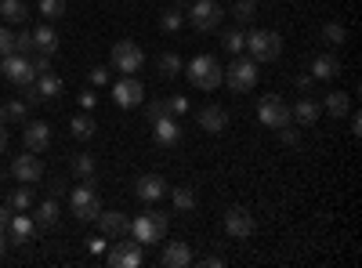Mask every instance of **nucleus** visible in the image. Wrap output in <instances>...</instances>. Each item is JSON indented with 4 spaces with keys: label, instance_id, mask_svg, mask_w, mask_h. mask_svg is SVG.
Instances as JSON below:
<instances>
[{
    "label": "nucleus",
    "instance_id": "nucleus-1",
    "mask_svg": "<svg viewBox=\"0 0 362 268\" xmlns=\"http://www.w3.org/2000/svg\"><path fill=\"white\" fill-rule=\"evenodd\" d=\"M185 76H189L192 87H199V91H218L221 80H225V69L214 54H196L185 66Z\"/></svg>",
    "mask_w": 362,
    "mask_h": 268
},
{
    "label": "nucleus",
    "instance_id": "nucleus-2",
    "mask_svg": "<svg viewBox=\"0 0 362 268\" xmlns=\"http://www.w3.org/2000/svg\"><path fill=\"white\" fill-rule=\"evenodd\" d=\"M257 62L250 54H235L232 62L225 66V80L221 83H228V91H235V95H247V91H254L257 87Z\"/></svg>",
    "mask_w": 362,
    "mask_h": 268
},
{
    "label": "nucleus",
    "instance_id": "nucleus-3",
    "mask_svg": "<svg viewBox=\"0 0 362 268\" xmlns=\"http://www.w3.org/2000/svg\"><path fill=\"white\" fill-rule=\"evenodd\" d=\"M254 62H276V58L283 54V37L272 33V29H254V33L247 37V47H243Z\"/></svg>",
    "mask_w": 362,
    "mask_h": 268
},
{
    "label": "nucleus",
    "instance_id": "nucleus-4",
    "mask_svg": "<svg viewBox=\"0 0 362 268\" xmlns=\"http://www.w3.org/2000/svg\"><path fill=\"white\" fill-rule=\"evenodd\" d=\"M69 206H73V214H76L80 221H95V218H98L102 196H98V189H95V182H90V177L69 192Z\"/></svg>",
    "mask_w": 362,
    "mask_h": 268
},
{
    "label": "nucleus",
    "instance_id": "nucleus-5",
    "mask_svg": "<svg viewBox=\"0 0 362 268\" xmlns=\"http://www.w3.org/2000/svg\"><path fill=\"white\" fill-rule=\"evenodd\" d=\"M131 235H134L138 243H160L163 235H167V214H160V211L138 214L131 221Z\"/></svg>",
    "mask_w": 362,
    "mask_h": 268
},
{
    "label": "nucleus",
    "instance_id": "nucleus-6",
    "mask_svg": "<svg viewBox=\"0 0 362 268\" xmlns=\"http://www.w3.org/2000/svg\"><path fill=\"white\" fill-rule=\"evenodd\" d=\"M221 18H225V8L218 0H196V4H189V22L199 33H214L221 25Z\"/></svg>",
    "mask_w": 362,
    "mask_h": 268
},
{
    "label": "nucleus",
    "instance_id": "nucleus-7",
    "mask_svg": "<svg viewBox=\"0 0 362 268\" xmlns=\"http://www.w3.org/2000/svg\"><path fill=\"white\" fill-rule=\"evenodd\" d=\"M109 58H112V69H119L124 76H134L145 66V54H141V47L134 40H116Z\"/></svg>",
    "mask_w": 362,
    "mask_h": 268
},
{
    "label": "nucleus",
    "instance_id": "nucleus-8",
    "mask_svg": "<svg viewBox=\"0 0 362 268\" xmlns=\"http://www.w3.org/2000/svg\"><path fill=\"white\" fill-rule=\"evenodd\" d=\"M257 120L272 131H283V127H290V105L279 95H264L257 105Z\"/></svg>",
    "mask_w": 362,
    "mask_h": 268
},
{
    "label": "nucleus",
    "instance_id": "nucleus-9",
    "mask_svg": "<svg viewBox=\"0 0 362 268\" xmlns=\"http://www.w3.org/2000/svg\"><path fill=\"white\" fill-rule=\"evenodd\" d=\"M221 225H225V232L232 235V240H247V235H254V228H257V221H254V214L247 211V206H228Z\"/></svg>",
    "mask_w": 362,
    "mask_h": 268
},
{
    "label": "nucleus",
    "instance_id": "nucleus-10",
    "mask_svg": "<svg viewBox=\"0 0 362 268\" xmlns=\"http://www.w3.org/2000/svg\"><path fill=\"white\" fill-rule=\"evenodd\" d=\"M112 98H116V105L119 109H138L141 105V98H145V87H141V80L138 76H124L116 87H112Z\"/></svg>",
    "mask_w": 362,
    "mask_h": 268
},
{
    "label": "nucleus",
    "instance_id": "nucleus-11",
    "mask_svg": "<svg viewBox=\"0 0 362 268\" xmlns=\"http://www.w3.org/2000/svg\"><path fill=\"white\" fill-rule=\"evenodd\" d=\"M4 76H8L11 83L25 87V83L37 80V69H33V62H29L25 54H4Z\"/></svg>",
    "mask_w": 362,
    "mask_h": 268
},
{
    "label": "nucleus",
    "instance_id": "nucleus-12",
    "mask_svg": "<svg viewBox=\"0 0 362 268\" xmlns=\"http://www.w3.org/2000/svg\"><path fill=\"white\" fill-rule=\"evenodd\" d=\"M22 145L29 148V153H44V148L51 145V124H44V120H29L25 127H22Z\"/></svg>",
    "mask_w": 362,
    "mask_h": 268
},
{
    "label": "nucleus",
    "instance_id": "nucleus-13",
    "mask_svg": "<svg viewBox=\"0 0 362 268\" xmlns=\"http://www.w3.org/2000/svg\"><path fill=\"white\" fill-rule=\"evenodd\" d=\"M141 261H145V254H141V243H138V240L116 243V247L109 250V264H112V268H138Z\"/></svg>",
    "mask_w": 362,
    "mask_h": 268
},
{
    "label": "nucleus",
    "instance_id": "nucleus-14",
    "mask_svg": "<svg viewBox=\"0 0 362 268\" xmlns=\"http://www.w3.org/2000/svg\"><path fill=\"white\" fill-rule=\"evenodd\" d=\"M11 174L18 177V182L33 185V182H40V177H44V163H40V156H37V153H29V156H15V160H11Z\"/></svg>",
    "mask_w": 362,
    "mask_h": 268
},
{
    "label": "nucleus",
    "instance_id": "nucleus-15",
    "mask_svg": "<svg viewBox=\"0 0 362 268\" xmlns=\"http://www.w3.org/2000/svg\"><path fill=\"white\" fill-rule=\"evenodd\" d=\"M134 196H138L141 203H156V199L167 196V182H163L160 174H141L138 182H134Z\"/></svg>",
    "mask_w": 362,
    "mask_h": 268
},
{
    "label": "nucleus",
    "instance_id": "nucleus-16",
    "mask_svg": "<svg viewBox=\"0 0 362 268\" xmlns=\"http://www.w3.org/2000/svg\"><path fill=\"white\" fill-rule=\"evenodd\" d=\"M192 261H196V257H192V247L181 243V240L167 243V250L160 254V264H163V268H189Z\"/></svg>",
    "mask_w": 362,
    "mask_h": 268
},
{
    "label": "nucleus",
    "instance_id": "nucleus-17",
    "mask_svg": "<svg viewBox=\"0 0 362 268\" xmlns=\"http://www.w3.org/2000/svg\"><path fill=\"white\" fill-rule=\"evenodd\" d=\"M153 138H156V145H167L170 148V145L181 141V124L167 112V116H160V120H153Z\"/></svg>",
    "mask_w": 362,
    "mask_h": 268
},
{
    "label": "nucleus",
    "instance_id": "nucleus-18",
    "mask_svg": "<svg viewBox=\"0 0 362 268\" xmlns=\"http://www.w3.org/2000/svg\"><path fill=\"white\" fill-rule=\"evenodd\" d=\"M196 120H199V127H203L206 134H221V131L228 127V112H225L221 105H203Z\"/></svg>",
    "mask_w": 362,
    "mask_h": 268
},
{
    "label": "nucleus",
    "instance_id": "nucleus-19",
    "mask_svg": "<svg viewBox=\"0 0 362 268\" xmlns=\"http://www.w3.org/2000/svg\"><path fill=\"white\" fill-rule=\"evenodd\" d=\"M98 228H102V235H116V240H119V235H127L131 232V218L127 214H119V211H98Z\"/></svg>",
    "mask_w": 362,
    "mask_h": 268
},
{
    "label": "nucleus",
    "instance_id": "nucleus-20",
    "mask_svg": "<svg viewBox=\"0 0 362 268\" xmlns=\"http://www.w3.org/2000/svg\"><path fill=\"white\" fill-rule=\"evenodd\" d=\"M8 228H11V243H29V240H33V232H37V221L25 218V211H15L8 218Z\"/></svg>",
    "mask_w": 362,
    "mask_h": 268
},
{
    "label": "nucleus",
    "instance_id": "nucleus-21",
    "mask_svg": "<svg viewBox=\"0 0 362 268\" xmlns=\"http://www.w3.org/2000/svg\"><path fill=\"white\" fill-rule=\"evenodd\" d=\"M319 112H322V105H319V102H312V98H300L297 105H290V120H293V124H300V127H315Z\"/></svg>",
    "mask_w": 362,
    "mask_h": 268
},
{
    "label": "nucleus",
    "instance_id": "nucleus-22",
    "mask_svg": "<svg viewBox=\"0 0 362 268\" xmlns=\"http://www.w3.org/2000/svg\"><path fill=\"white\" fill-rule=\"evenodd\" d=\"M334 76H341V58L337 54L312 58V80H334Z\"/></svg>",
    "mask_w": 362,
    "mask_h": 268
},
{
    "label": "nucleus",
    "instance_id": "nucleus-23",
    "mask_svg": "<svg viewBox=\"0 0 362 268\" xmlns=\"http://www.w3.org/2000/svg\"><path fill=\"white\" fill-rule=\"evenodd\" d=\"M33 87H37L40 102H51V98H58V95H62V76H54V73L47 69V73H40V76L33 80Z\"/></svg>",
    "mask_w": 362,
    "mask_h": 268
},
{
    "label": "nucleus",
    "instance_id": "nucleus-24",
    "mask_svg": "<svg viewBox=\"0 0 362 268\" xmlns=\"http://www.w3.org/2000/svg\"><path fill=\"white\" fill-rule=\"evenodd\" d=\"M322 109L334 116V120H341V116H348V109H351V98H348L344 91H329V95L322 98Z\"/></svg>",
    "mask_w": 362,
    "mask_h": 268
},
{
    "label": "nucleus",
    "instance_id": "nucleus-25",
    "mask_svg": "<svg viewBox=\"0 0 362 268\" xmlns=\"http://www.w3.org/2000/svg\"><path fill=\"white\" fill-rule=\"evenodd\" d=\"M0 15H4L8 25H22L25 15H29V8L22 4V0H0Z\"/></svg>",
    "mask_w": 362,
    "mask_h": 268
},
{
    "label": "nucleus",
    "instance_id": "nucleus-26",
    "mask_svg": "<svg viewBox=\"0 0 362 268\" xmlns=\"http://www.w3.org/2000/svg\"><path fill=\"white\" fill-rule=\"evenodd\" d=\"M33 47L40 51V54H54L58 51V33L51 25H40L37 33H33Z\"/></svg>",
    "mask_w": 362,
    "mask_h": 268
},
{
    "label": "nucleus",
    "instance_id": "nucleus-27",
    "mask_svg": "<svg viewBox=\"0 0 362 268\" xmlns=\"http://www.w3.org/2000/svg\"><path fill=\"white\" fill-rule=\"evenodd\" d=\"M170 199H174V211H181V214L196 211V189H192V185H177V189L170 192Z\"/></svg>",
    "mask_w": 362,
    "mask_h": 268
},
{
    "label": "nucleus",
    "instance_id": "nucleus-28",
    "mask_svg": "<svg viewBox=\"0 0 362 268\" xmlns=\"http://www.w3.org/2000/svg\"><path fill=\"white\" fill-rule=\"evenodd\" d=\"M33 221H37V228H51V225L58 221V203H54V199H44V203L37 206V218H33Z\"/></svg>",
    "mask_w": 362,
    "mask_h": 268
},
{
    "label": "nucleus",
    "instance_id": "nucleus-29",
    "mask_svg": "<svg viewBox=\"0 0 362 268\" xmlns=\"http://www.w3.org/2000/svg\"><path fill=\"white\" fill-rule=\"evenodd\" d=\"M348 40V29L341 25V22H326L322 25V44H329V47H341Z\"/></svg>",
    "mask_w": 362,
    "mask_h": 268
},
{
    "label": "nucleus",
    "instance_id": "nucleus-30",
    "mask_svg": "<svg viewBox=\"0 0 362 268\" xmlns=\"http://www.w3.org/2000/svg\"><path fill=\"white\" fill-rule=\"evenodd\" d=\"M156 66H160V76H163V80H174V76L181 73V58H177L174 51H163Z\"/></svg>",
    "mask_w": 362,
    "mask_h": 268
},
{
    "label": "nucleus",
    "instance_id": "nucleus-31",
    "mask_svg": "<svg viewBox=\"0 0 362 268\" xmlns=\"http://www.w3.org/2000/svg\"><path fill=\"white\" fill-rule=\"evenodd\" d=\"M69 131H73V138L87 141L90 134H95V120H90L87 112H80V116H73V124H69Z\"/></svg>",
    "mask_w": 362,
    "mask_h": 268
},
{
    "label": "nucleus",
    "instance_id": "nucleus-32",
    "mask_svg": "<svg viewBox=\"0 0 362 268\" xmlns=\"http://www.w3.org/2000/svg\"><path fill=\"white\" fill-rule=\"evenodd\" d=\"M8 206H11V211H29V206H33V189H29V185L22 182V189H15V192H11Z\"/></svg>",
    "mask_w": 362,
    "mask_h": 268
},
{
    "label": "nucleus",
    "instance_id": "nucleus-33",
    "mask_svg": "<svg viewBox=\"0 0 362 268\" xmlns=\"http://www.w3.org/2000/svg\"><path fill=\"white\" fill-rule=\"evenodd\" d=\"M37 11L51 22V18H62L66 15V0H37Z\"/></svg>",
    "mask_w": 362,
    "mask_h": 268
},
{
    "label": "nucleus",
    "instance_id": "nucleus-34",
    "mask_svg": "<svg viewBox=\"0 0 362 268\" xmlns=\"http://www.w3.org/2000/svg\"><path fill=\"white\" fill-rule=\"evenodd\" d=\"M254 15H257L254 0H235V4H232V18L235 22H254Z\"/></svg>",
    "mask_w": 362,
    "mask_h": 268
},
{
    "label": "nucleus",
    "instance_id": "nucleus-35",
    "mask_svg": "<svg viewBox=\"0 0 362 268\" xmlns=\"http://www.w3.org/2000/svg\"><path fill=\"white\" fill-rule=\"evenodd\" d=\"M4 116H8V120H15V124H25L29 120V102H22V98L8 102L4 105Z\"/></svg>",
    "mask_w": 362,
    "mask_h": 268
},
{
    "label": "nucleus",
    "instance_id": "nucleus-36",
    "mask_svg": "<svg viewBox=\"0 0 362 268\" xmlns=\"http://www.w3.org/2000/svg\"><path fill=\"white\" fill-rule=\"evenodd\" d=\"M243 47H247V37L239 33V29H225V51L228 54H243Z\"/></svg>",
    "mask_w": 362,
    "mask_h": 268
},
{
    "label": "nucleus",
    "instance_id": "nucleus-37",
    "mask_svg": "<svg viewBox=\"0 0 362 268\" xmlns=\"http://www.w3.org/2000/svg\"><path fill=\"white\" fill-rule=\"evenodd\" d=\"M181 25H185L181 11H163V15H160V29H163V33H177Z\"/></svg>",
    "mask_w": 362,
    "mask_h": 268
},
{
    "label": "nucleus",
    "instance_id": "nucleus-38",
    "mask_svg": "<svg viewBox=\"0 0 362 268\" xmlns=\"http://www.w3.org/2000/svg\"><path fill=\"white\" fill-rule=\"evenodd\" d=\"M73 170H76L80 177H95V156H87V153L73 156Z\"/></svg>",
    "mask_w": 362,
    "mask_h": 268
},
{
    "label": "nucleus",
    "instance_id": "nucleus-39",
    "mask_svg": "<svg viewBox=\"0 0 362 268\" xmlns=\"http://www.w3.org/2000/svg\"><path fill=\"white\" fill-rule=\"evenodd\" d=\"M167 112H170V116H185V112H189V98H185V95H170V98H167Z\"/></svg>",
    "mask_w": 362,
    "mask_h": 268
},
{
    "label": "nucleus",
    "instance_id": "nucleus-40",
    "mask_svg": "<svg viewBox=\"0 0 362 268\" xmlns=\"http://www.w3.org/2000/svg\"><path fill=\"white\" fill-rule=\"evenodd\" d=\"M4 54H15V33L8 25H0V58Z\"/></svg>",
    "mask_w": 362,
    "mask_h": 268
},
{
    "label": "nucleus",
    "instance_id": "nucleus-41",
    "mask_svg": "<svg viewBox=\"0 0 362 268\" xmlns=\"http://www.w3.org/2000/svg\"><path fill=\"white\" fill-rule=\"evenodd\" d=\"M29 51H37V47H33V33H29V29H22V33L15 37V54H29Z\"/></svg>",
    "mask_w": 362,
    "mask_h": 268
},
{
    "label": "nucleus",
    "instance_id": "nucleus-42",
    "mask_svg": "<svg viewBox=\"0 0 362 268\" xmlns=\"http://www.w3.org/2000/svg\"><path fill=\"white\" fill-rule=\"evenodd\" d=\"M145 116H148V124H153V120H160V116H167V98H160V102H148Z\"/></svg>",
    "mask_w": 362,
    "mask_h": 268
},
{
    "label": "nucleus",
    "instance_id": "nucleus-43",
    "mask_svg": "<svg viewBox=\"0 0 362 268\" xmlns=\"http://www.w3.org/2000/svg\"><path fill=\"white\" fill-rule=\"evenodd\" d=\"M283 145H290V148H297V145H300V134H297L293 127H283Z\"/></svg>",
    "mask_w": 362,
    "mask_h": 268
},
{
    "label": "nucleus",
    "instance_id": "nucleus-44",
    "mask_svg": "<svg viewBox=\"0 0 362 268\" xmlns=\"http://www.w3.org/2000/svg\"><path fill=\"white\" fill-rule=\"evenodd\" d=\"M33 69H37V76H40V73H47V69H51V54H37Z\"/></svg>",
    "mask_w": 362,
    "mask_h": 268
},
{
    "label": "nucleus",
    "instance_id": "nucleus-45",
    "mask_svg": "<svg viewBox=\"0 0 362 268\" xmlns=\"http://www.w3.org/2000/svg\"><path fill=\"white\" fill-rule=\"evenodd\" d=\"M90 83H98V87H102V83H109V73H105L102 66H95V69H90Z\"/></svg>",
    "mask_w": 362,
    "mask_h": 268
},
{
    "label": "nucleus",
    "instance_id": "nucleus-46",
    "mask_svg": "<svg viewBox=\"0 0 362 268\" xmlns=\"http://www.w3.org/2000/svg\"><path fill=\"white\" fill-rule=\"evenodd\" d=\"M87 247H90V254H102V250H105V240H102V235H90Z\"/></svg>",
    "mask_w": 362,
    "mask_h": 268
},
{
    "label": "nucleus",
    "instance_id": "nucleus-47",
    "mask_svg": "<svg viewBox=\"0 0 362 268\" xmlns=\"http://www.w3.org/2000/svg\"><path fill=\"white\" fill-rule=\"evenodd\" d=\"M95 102H98L95 91H83V95H80V105H83V109H95Z\"/></svg>",
    "mask_w": 362,
    "mask_h": 268
},
{
    "label": "nucleus",
    "instance_id": "nucleus-48",
    "mask_svg": "<svg viewBox=\"0 0 362 268\" xmlns=\"http://www.w3.org/2000/svg\"><path fill=\"white\" fill-rule=\"evenodd\" d=\"M199 264H206V268H221V264H225V257H203Z\"/></svg>",
    "mask_w": 362,
    "mask_h": 268
},
{
    "label": "nucleus",
    "instance_id": "nucleus-49",
    "mask_svg": "<svg viewBox=\"0 0 362 268\" xmlns=\"http://www.w3.org/2000/svg\"><path fill=\"white\" fill-rule=\"evenodd\" d=\"M351 134H362V116H358V112L351 116Z\"/></svg>",
    "mask_w": 362,
    "mask_h": 268
},
{
    "label": "nucleus",
    "instance_id": "nucleus-50",
    "mask_svg": "<svg viewBox=\"0 0 362 268\" xmlns=\"http://www.w3.org/2000/svg\"><path fill=\"white\" fill-rule=\"evenodd\" d=\"M8 218H11V211H8V206H0V228L8 225Z\"/></svg>",
    "mask_w": 362,
    "mask_h": 268
},
{
    "label": "nucleus",
    "instance_id": "nucleus-51",
    "mask_svg": "<svg viewBox=\"0 0 362 268\" xmlns=\"http://www.w3.org/2000/svg\"><path fill=\"white\" fill-rule=\"evenodd\" d=\"M4 250H8V240H4V228H0V257H4Z\"/></svg>",
    "mask_w": 362,
    "mask_h": 268
},
{
    "label": "nucleus",
    "instance_id": "nucleus-52",
    "mask_svg": "<svg viewBox=\"0 0 362 268\" xmlns=\"http://www.w3.org/2000/svg\"><path fill=\"white\" fill-rule=\"evenodd\" d=\"M4 145H8V131L0 127V153H4Z\"/></svg>",
    "mask_w": 362,
    "mask_h": 268
},
{
    "label": "nucleus",
    "instance_id": "nucleus-53",
    "mask_svg": "<svg viewBox=\"0 0 362 268\" xmlns=\"http://www.w3.org/2000/svg\"><path fill=\"white\" fill-rule=\"evenodd\" d=\"M4 120H8V116H4V109H0V127H4Z\"/></svg>",
    "mask_w": 362,
    "mask_h": 268
},
{
    "label": "nucleus",
    "instance_id": "nucleus-54",
    "mask_svg": "<svg viewBox=\"0 0 362 268\" xmlns=\"http://www.w3.org/2000/svg\"><path fill=\"white\" fill-rule=\"evenodd\" d=\"M0 76H4V58H0Z\"/></svg>",
    "mask_w": 362,
    "mask_h": 268
}]
</instances>
